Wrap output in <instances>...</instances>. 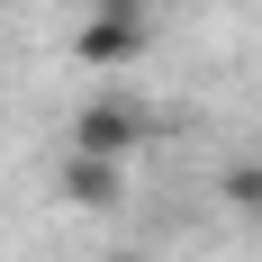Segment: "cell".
I'll use <instances>...</instances> for the list:
<instances>
[{
  "mask_svg": "<svg viewBox=\"0 0 262 262\" xmlns=\"http://www.w3.org/2000/svg\"><path fill=\"white\" fill-rule=\"evenodd\" d=\"M73 54L91 63V73L136 63V54H145V9H91V18L73 27Z\"/></svg>",
  "mask_w": 262,
  "mask_h": 262,
  "instance_id": "6da1fadb",
  "label": "cell"
},
{
  "mask_svg": "<svg viewBox=\"0 0 262 262\" xmlns=\"http://www.w3.org/2000/svg\"><path fill=\"white\" fill-rule=\"evenodd\" d=\"M73 145H81V154H108V163H127L136 145H145V118H136L127 100H91V108L73 118Z\"/></svg>",
  "mask_w": 262,
  "mask_h": 262,
  "instance_id": "7a4b0ae2",
  "label": "cell"
},
{
  "mask_svg": "<svg viewBox=\"0 0 262 262\" xmlns=\"http://www.w3.org/2000/svg\"><path fill=\"white\" fill-rule=\"evenodd\" d=\"M226 199L235 208H262V172H226Z\"/></svg>",
  "mask_w": 262,
  "mask_h": 262,
  "instance_id": "3957f363",
  "label": "cell"
},
{
  "mask_svg": "<svg viewBox=\"0 0 262 262\" xmlns=\"http://www.w3.org/2000/svg\"><path fill=\"white\" fill-rule=\"evenodd\" d=\"M108 262H127V253H108Z\"/></svg>",
  "mask_w": 262,
  "mask_h": 262,
  "instance_id": "277c9868",
  "label": "cell"
}]
</instances>
